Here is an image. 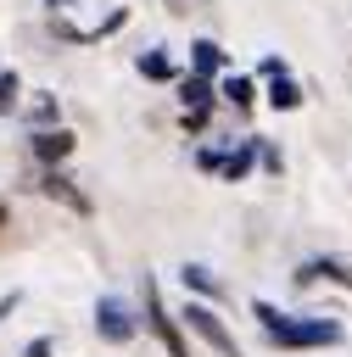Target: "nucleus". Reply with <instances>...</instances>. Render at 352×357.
Segmentation results:
<instances>
[{
    "instance_id": "6ab92c4d",
    "label": "nucleus",
    "mask_w": 352,
    "mask_h": 357,
    "mask_svg": "<svg viewBox=\"0 0 352 357\" xmlns=\"http://www.w3.org/2000/svg\"><path fill=\"white\" fill-rule=\"evenodd\" d=\"M50 6H56V11H61V6H73V0H50Z\"/></svg>"
},
{
    "instance_id": "ddd939ff",
    "label": "nucleus",
    "mask_w": 352,
    "mask_h": 357,
    "mask_svg": "<svg viewBox=\"0 0 352 357\" xmlns=\"http://www.w3.org/2000/svg\"><path fill=\"white\" fill-rule=\"evenodd\" d=\"M223 100H235V106H251V78H240V73H235V78L223 84Z\"/></svg>"
},
{
    "instance_id": "4468645a",
    "label": "nucleus",
    "mask_w": 352,
    "mask_h": 357,
    "mask_svg": "<svg viewBox=\"0 0 352 357\" xmlns=\"http://www.w3.org/2000/svg\"><path fill=\"white\" fill-rule=\"evenodd\" d=\"M17 95H22L17 73H0V112H17Z\"/></svg>"
},
{
    "instance_id": "6e6552de",
    "label": "nucleus",
    "mask_w": 352,
    "mask_h": 357,
    "mask_svg": "<svg viewBox=\"0 0 352 357\" xmlns=\"http://www.w3.org/2000/svg\"><path fill=\"white\" fill-rule=\"evenodd\" d=\"M45 195H56V201H67L73 212H89V201H84V195H78V190H73V184H67L61 173H45Z\"/></svg>"
},
{
    "instance_id": "9d476101",
    "label": "nucleus",
    "mask_w": 352,
    "mask_h": 357,
    "mask_svg": "<svg viewBox=\"0 0 352 357\" xmlns=\"http://www.w3.org/2000/svg\"><path fill=\"white\" fill-rule=\"evenodd\" d=\"M190 50H196V73H212V67H218V61H223V50H218V45H212V39H196V45H190Z\"/></svg>"
},
{
    "instance_id": "39448f33",
    "label": "nucleus",
    "mask_w": 352,
    "mask_h": 357,
    "mask_svg": "<svg viewBox=\"0 0 352 357\" xmlns=\"http://www.w3.org/2000/svg\"><path fill=\"white\" fill-rule=\"evenodd\" d=\"M313 279H335L341 290H352V268H346L341 257H313V262L296 268V284H313Z\"/></svg>"
},
{
    "instance_id": "f8f14e48",
    "label": "nucleus",
    "mask_w": 352,
    "mask_h": 357,
    "mask_svg": "<svg viewBox=\"0 0 352 357\" xmlns=\"http://www.w3.org/2000/svg\"><path fill=\"white\" fill-rule=\"evenodd\" d=\"M184 112H207V78H184Z\"/></svg>"
},
{
    "instance_id": "0eeeda50",
    "label": "nucleus",
    "mask_w": 352,
    "mask_h": 357,
    "mask_svg": "<svg viewBox=\"0 0 352 357\" xmlns=\"http://www.w3.org/2000/svg\"><path fill=\"white\" fill-rule=\"evenodd\" d=\"M268 100H274L279 112H296V106H302V84H296L291 73H274V89H268Z\"/></svg>"
},
{
    "instance_id": "2eb2a0df",
    "label": "nucleus",
    "mask_w": 352,
    "mask_h": 357,
    "mask_svg": "<svg viewBox=\"0 0 352 357\" xmlns=\"http://www.w3.org/2000/svg\"><path fill=\"white\" fill-rule=\"evenodd\" d=\"M218 167H223V178H240V173L251 167V145H240V151H235L229 162H218Z\"/></svg>"
},
{
    "instance_id": "423d86ee",
    "label": "nucleus",
    "mask_w": 352,
    "mask_h": 357,
    "mask_svg": "<svg viewBox=\"0 0 352 357\" xmlns=\"http://www.w3.org/2000/svg\"><path fill=\"white\" fill-rule=\"evenodd\" d=\"M34 156L50 162V167L67 162V156H73V134H67V128H39V134H34Z\"/></svg>"
},
{
    "instance_id": "a211bd4d",
    "label": "nucleus",
    "mask_w": 352,
    "mask_h": 357,
    "mask_svg": "<svg viewBox=\"0 0 352 357\" xmlns=\"http://www.w3.org/2000/svg\"><path fill=\"white\" fill-rule=\"evenodd\" d=\"M11 307H17V290H11V296H6V301H0V318H6V312H11Z\"/></svg>"
},
{
    "instance_id": "20e7f679",
    "label": "nucleus",
    "mask_w": 352,
    "mask_h": 357,
    "mask_svg": "<svg viewBox=\"0 0 352 357\" xmlns=\"http://www.w3.org/2000/svg\"><path fill=\"white\" fill-rule=\"evenodd\" d=\"M145 324L156 329V340L168 346V357H190V346H184V335H179V324L162 312V296H156V284L145 279Z\"/></svg>"
},
{
    "instance_id": "f3484780",
    "label": "nucleus",
    "mask_w": 352,
    "mask_h": 357,
    "mask_svg": "<svg viewBox=\"0 0 352 357\" xmlns=\"http://www.w3.org/2000/svg\"><path fill=\"white\" fill-rule=\"evenodd\" d=\"M22 357H50V340H28V351Z\"/></svg>"
},
{
    "instance_id": "f03ea898",
    "label": "nucleus",
    "mask_w": 352,
    "mask_h": 357,
    "mask_svg": "<svg viewBox=\"0 0 352 357\" xmlns=\"http://www.w3.org/2000/svg\"><path fill=\"white\" fill-rule=\"evenodd\" d=\"M184 324H190V329H196V335H201V340H207L212 351H223V357H240V346H235V335L223 329V318H218L212 307H201V301H190V307H184Z\"/></svg>"
},
{
    "instance_id": "f257e3e1",
    "label": "nucleus",
    "mask_w": 352,
    "mask_h": 357,
    "mask_svg": "<svg viewBox=\"0 0 352 357\" xmlns=\"http://www.w3.org/2000/svg\"><path fill=\"white\" fill-rule=\"evenodd\" d=\"M251 312L263 318V329H268L274 346H335V340H341V324H335V318H291V312H279L274 301H257Z\"/></svg>"
},
{
    "instance_id": "dca6fc26",
    "label": "nucleus",
    "mask_w": 352,
    "mask_h": 357,
    "mask_svg": "<svg viewBox=\"0 0 352 357\" xmlns=\"http://www.w3.org/2000/svg\"><path fill=\"white\" fill-rule=\"evenodd\" d=\"M56 117V100H34V123H50Z\"/></svg>"
},
{
    "instance_id": "9b49d317",
    "label": "nucleus",
    "mask_w": 352,
    "mask_h": 357,
    "mask_svg": "<svg viewBox=\"0 0 352 357\" xmlns=\"http://www.w3.org/2000/svg\"><path fill=\"white\" fill-rule=\"evenodd\" d=\"M140 73H145V78H173V67H168L162 50H145V56H140Z\"/></svg>"
},
{
    "instance_id": "1a4fd4ad",
    "label": "nucleus",
    "mask_w": 352,
    "mask_h": 357,
    "mask_svg": "<svg viewBox=\"0 0 352 357\" xmlns=\"http://www.w3.org/2000/svg\"><path fill=\"white\" fill-rule=\"evenodd\" d=\"M179 279H184V290H201V296H218V279H212V268H201V262H190V268H184Z\"/></svg>"
},
{
    "instance_id": "7ed1b4c3",
    "label": "nucleus",
    "mask_w": 352,
    "mask_h": 357,
    "mask_svg": "<svg viewBox=\"0 0 352 357\" xmlns=\"http://www.w3.org/2000/svg\"><path fill=\"white\" fill-rule=\"evenodd\" d=\"M95 329H101V340L123 346V340H134V312H129L117 296H101V301H95Z\"/></svg>"
}]
</instances>
